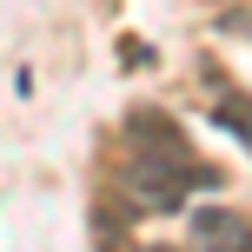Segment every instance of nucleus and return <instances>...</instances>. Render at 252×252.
I'll use <instances>...</instances> for the list:
<instances>
[{
  "instance_id": "1",
  "label": "nucleus",
  "mask_w": 252,
  "mask_h": 252,
  "mask_svg": "<svg viewBox=\"0 0 252 252\" xmlns=\"http://www.w3.org/2000/svg\"><path fill=\"white\" fill-rule=\"evenodd\" d=\"M219 166H206L192 153V139L179 133L166 113L139 106L126 120V153H120V199L133 213H179L192 192H213Z\"/></svg>"
},
{
  "instance_id": "2",
  "label": "nucleus",
  "mask_w": 252,
  "mask_h": 252,
  "mask_svg": "<svg viewBox=\"0 0 252 252\" xmlns=\"http://www.w3.org/2000/svg\"><path fill=\"white\" fill-rule=\"evenodd\" d=\"M206 113H213V126H219L226 139H239V146L252 153V93H239V87L219 80V87L206 93Z\"/></svg>"
},
{
  "instance_id": "3",
  "label": "nucleus",
  "mask_w": 252,
  "mask_h": 252,
  "mask_svg": "<svg viewBox=\"0 0 252 252\" xmlns=\"http://www.w3.org/2000/svg\"><path fill=\"white\" fill-rule=\"evenodd\" d=\"M192 239L199 246H252V219L232 213V206H206V213H192Z\"/></svg>"
}]
</instances>
